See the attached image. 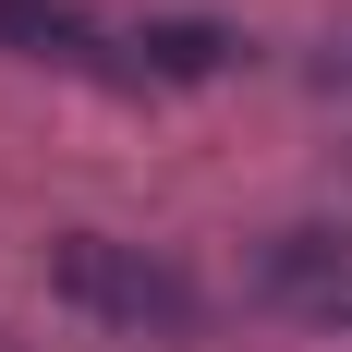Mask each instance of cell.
I'll list each match as a JSON object with an SVG mask.
<instances>
[{"mask_svg":"<svg viewBox=\"0 0 352 352\" xmlns=\"http://www.w3.org/2000/svg\"><path fill=\"white\" fill-rule=\"evenodd\" d=\"M49 280H61V304L134 328V340H195V328H207V292L182 280L170 255L109 243V231H61V243H49Z\"/></svg>","mask_w":352,"mask_h":352,"instance_id":"obj_1","label":"cell"},{"mask_svg":"<svg viewBox=\"0 0 352 352\" xmlns=\"http://www.w3.org/2000/svg\"><path fill=\"white\" fill-rule=\"evenodd\" d=\"M0 49L12 61H98V25L73 0H0Z\"/></svg>","mask_w":352,"mask_h":352,"instance_id":"obj_2","label":"cell"},{"mask_svg":"<svg viewBox=\"0 0 352 352\" xmlns=\"http://www.w3.org/2000/svg\"><path fill=\"white\" fill-rule=\"evenodd\" d=\"M231 49H243L231 25H134V73H170V85L231 73Z\"/></svg>","mask_w":352,"mask_h":352,"instance_id":"obj_3","label":"cell"},{"mask_svg":"<svg viewBox=\"0 0 352 352\" xmlns=\"http://www.w3.org/2000/svg\"><path fill=\"white\" fill-rule=\"evenodd\" d=\"M328 316H340V328H352V304H328Z\"/></svg>","mask_w":352,"mask_h":352,"instance_id":"obj_4","label":"cell"}]
</instances>
